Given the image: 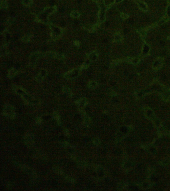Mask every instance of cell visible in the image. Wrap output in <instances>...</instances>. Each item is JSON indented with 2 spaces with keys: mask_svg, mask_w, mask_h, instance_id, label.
<instances>
[{
  "mask_svg": "<svg viewBox=\"0 0 170 191\" xmlns=\"http://www.w3.org/2000/svg\"><path fill=\"white\" fill-rule=\"evenodd\" d=\"M56 10L55 7H48L44 9L42 12L39 15L38 18V20L40 22L47 23L48 22V17Z\"/></svg>",
  "mask_w": 170,
  "mask_h": 191,
  "instance_id": "6da1fadb",
  "label": "cell"
},
{
  "mask_svg": "<svg viewBox=\"0 0 170 191\" xmlns=\"http://www.w3.org/2000/svg\"><path fill=\"white\" fill-rule=\"evenodd\" d=\"M13 90L16 93L19 94L21 95V97L23 99V101L26 104H29L32 102L33 100L32 98L21 87H18L16 86H15V87H13Z\"/></svg>",
  "mask_w": 170,
  "mask_h": 191,
  "instance_id": "7a4b0ae2",
  "label": "cell"
},
{
  "mask_svg": "<svg viewBox=\"0 0 170 191\" xmlns=\"http://www.w3.org/2000/svg\"><path fill=\"white\" fill-rule=\"evenodd\" d=\"M3 115L10 119H14L16 116V113L13 106L10 104L5 105L3 111Z\"/></svg>",
  "mask_w": 170,
  "mask_h": 191,
  "instance_id": "3957f363",
  "label": "cell"
},
{
  "mask_svg": "<svg viewBox=\"0 0 170 191\" xmlns=\"http://www.w3.org/2000/svg\"><path fill=\"white\" fill-rule=\"evenodd\" d=\"M50 27L51 30V35L54 40H57L62 36L63 34V29L56 27L53 24H50Z\"/></svg>",
  "mask_w": 170,
  "mask_h": 191,
  "instance_id": "277c9868",
  "label": "cell"
},
{
  "mask_svg": "<svg viewBox=\"0 0 170 191\" xmlns=\"http://www.w3.org/2000/svg\"><path fill=\"white\" fill-rule=\"evenodd\" d=\"M80 69H74L71 70L64 74V77L66 79H72L76 78L80 73Z\"/></svg>",
  "mask_w": 170,
  "mask_h": 191,
  "instance_id": "5b68a950",
  "label": "cell"
},
{
  "mask_svg": "<svg viewBox=\"0 0 170 191\" xmlns=\"http://www.w3.org/2000/svg\"><path fill=\"white\" fill-rule=\"evenodd\" d=\"M75 103L77 106L79 111L81 112H83L84 108L87 105V101L85 98H82L77 100Z\"/></svg>",
  "mask_w": 170,
  "mask_h": 191,
  "instance_id": "8992f818",
  "label": "cell"
},
{
  "mask_svg": "<svg viewBox=\"0 0 170 191\" xmlns=\"http://www.w3.org/2000/svg\"><path fill=\"white\" fill-rule=\"evenodd\" d=\"M47 74V72L45 69H42L40 71L39 73L37 75V76L35 77V80L38 82L42 81L43 80V79H44V78L46 77Z\"/></svg>",
  "mask_w": 170,
  "mask_h": 191,
  "instance_id": "52a82bcc",
  "label": "cell"
},
{
  "mask_svg": "<svg viewBox=\"0 0 170 191\" xmlns=\"http://www.w3.org/2000/svg\"><path fill=\"white\" fill-rule=\"evenodd\" d=\"M44 55L45 56L47 57H54L56 58H58L59 59H64V56L63 55L57 53H54V52H47L44 54Z\"/></svg>",
  "mask_w": 170,
  "mask_h": 191,
  "instance_id": "ba28073f",
  "label": "cell"
},
{
  "mask_svg": "<svg viewBox=\"0 0 170 191\" xmlns=\"http://www.w3.org/2000/svg\"><path fill=\"white\" fill-rule=\"evenodd\" d=\"M23 141L26 145L28 146L32 145L33 142V136L31 134L28 133L25 136V137H24Z\"/></svg>",
  "mask_w": 170,
  "mask_h": 191,
  "instance_id": "9c48e42d",
  "label": "cell"
},
{
  "mask_svg": "<svg viewBox=\"0 0 170 191\" xmlns=\"http://www.w3.org/2000/svg\"><path fill=\"white\" fill-rule=\"evenodd\" d=\"M41 54L40 52H34L31 54L30 56V61L31 65H33V63H35L37 60L41 57Z\"/></svg>",
  "mask_w": 170,
  "mask_h": 191,
  "instance_id": "30bf717a",
  "label": "cell"
},
{
  "mask_svg": "<svg viewBox=\"0 0 170 191\" xmlns=\"http://www.w3.org/2000/svg\"><path fill=\"white\" fill-rule=\"evenodd\" d=\"M137 5H138L139 8H140V9H141L142 11H143L145 12L147 11L148 6L146 3H145L144 2L140 1V0H137Z\"/></svg>",
  "mask_w": 170,
  "mask_h": 191,
  "instance_id": "8fae6325",
  "label": "cell"
},
{
  "mask_svg": "<svg viewBox=\"0 0 170 191\" xmlns=\"http://www.w3.org/2000/svg\"><path fill=\"white\" fill-rule=\"evenodd\" d=\"M153 68H160L163 65V58L161 57L157 58L153 63Z\"/></svg>",
  "mask_w": 170,
  "mask_h": 191,
  "instance_id": "7c38bea8",
  "label": "cell"
},
{
  "mask_svg": "<svg viewBox=\"0 0 170 191\" xmlns=\"http://www.w3.org/2000/svg\"><path fill=\"white\" fill-rule=\"evenodd\" d=\"M98 57V54L96 52H93L90 53L87 56L88 59H89L91 62H93L94 61H95L97 59Z\"/></svg>",
  "mask_w": 170,
  "mask_h": 191,
  "instance_id": "4fadbf2b",
  "label": "cell"
},
{
  "mask_svg": "<svg viewBox=\"0 0 170 191\" xmlns=\"http://www.w3.org/2000/svg\"><path fill=\"white\" fill-rule=\"evenodd\" d=\"M91 120L90 118L87 115V114L83 112V123L85 126L88 127L90 124Z\"/></svg>",
  "mask_w": 170,
  "mask_h": 191,
  "instance_id": "5bb4252c",
  "label": "cell"
},
{
  "mask_svg": "<svg viewBox=\"0 0 170 191\" xmlns=\"http://www.w3.org/2000/svg\"><path fill=\"white\" fill-rule=\"evenodd\" d=\"M17 73H18V71L17 69H16L15 68H11L9 71L8 77L11 79L13 78L14 76H15V75L17 74Z\"/></svg>",
  "mask_w": 170,
  "mask_h": 191,
  "instance_id": "9a60e30c",
  "label": "cell"
},
{
  "mask_svg": "<svg viewBox=\"0 0 170 191\" xmlns=\"http://www.w3.org/2000/svg\"><path fill=\"white\" fill-rule=\"evenodd\" d=\"M98 86V84L96 81H90L88 84V87L89 89H91V90H94V89L96 88Z\"/></svg>",
  "mask_w": 170,
  "mask_h": 191,
  "instance_id": "2e32d148",
  "label": "cell"
},
{
  "mask_svg": "<svg viewBox=\"0 0 170 191\" xmlns=\"http://www.w3.org/2000/svg\"><path fill=\"white\" fill-rule=\"evenodd\" d=\"M53 117L55 119V120L56 121L57 123L59 125L61 124V122H60V116L57 112L54 111L53 113Z\"/></svg>",
  "mask_w": 170,
  "mask_h": 191,
  "instance_id": "e0dca14e",
  "label": "cell"
},
{
  "mask_svg": "<svg viewBox=\"0 0 170 191\" xmlns=\"http://www.w3.org/2000/svg\"><path fill=\"white\" fill-rule=\"evenodd\" d=\"M122 36L119 33H116L114 35V41L117 42H119L122 41Z\"/></svg>",
  "mask_w": 170,
  "mask_h": 191,
  "instance_id": "ac0fdd59",
  "label": "cell"
},
{
  "mask_svg": "<svg viewBox=\"0 0 170 191\" xmlns=\"http://www.w3.org/2000/svg\"><path fill=\"white\" fill-rule=\"evenodd\" d=\"M63 91L67 93V94H68L69 96H71L72 95V91L71 90H70V89L68 87H63Z\"/></svg>",
  "mask_w": 170,
  "mask_h": 191,
  "instance_id": "d6986e66",
  "label": "cell"
},
{
  "mask_svg": "<svg viewBox=\"0 0 170 191\" xmlns=\"http://www.w3.org/2000/svg\"><path fill=\"white\" fill-rule=\"evenodd\" d=\"M71 17H72L77 18L79 17V16H80V14L78 12H77V11H73L71 12Z\"/></svg>",
  "mask_w": 170,
  "mask_h": 191,
  "instance_id": "ffe728a7",
  "label": "cell"
},
{
  "mask_svg": "<svg viewBox=\"0 0 170 191\" xmlns=\"http://www.w3.org/2000/svg\"><path fill=\"white\" fill-rule=\"evenodd\" d=\"M31 40V36L29 35H26L25 36L23 37L22 39V41L23 42H27L30 41Z\"/></svg>",
  "mask_w": 170,
  "mask_h": 191,
  "instance_id": "44dd1931",
  "label": "cell"
},
{
  "mask_svg": "<svg viewBox=\"0 0 170 191\" xmlns=\"http://www.w3.org/2000/svg\"><path fill=\"white\" fill-rule=\"evenodd\" d=\"M1 8H4L6 9L8 7V4L6 1H2L1 2Z\"/></svg>",
  "mask_w": 170,
  "mask_h": 191,
  "instance_id": "7402d4cb",
  "label": "cell"
},
{
  "mask_svg": "<svg viewBox=\"0 0 170 191\" xmlns=\"http://www.w3.org/2000/svg\"><path fill=\"white\" fill-rule=\"evenodd\" d=\"M23 3L25 5H29L31 3V0H23Z\"/></svg>",
  "mask_w": 170,
  "mask_h": 191,
  "instance_id": "603a6c76",
  "label": "cell"
},
{
  "mask_svg": "<svg viewBox=\"0 0 170 191\" xmlns=\"http://www.w3.org/2000/svg\"><path fill=\"white\" fill-rule=\"evenodd\" d=\"M121 18H123V19H128V18L129 17V16L128 15L125 14H124V13L121 14Z\"/></svg>",
  "mask_w": 170,
  "mask_h": 191,
  "instance_id": "cb8c5ba5",
  "label": "cell"
},
{
  "mask_svg": "<svg viewBox=\"0 0 170 191\" xmlns=\"http://www.w3.org/2000/svg\"><path fill=\"white\" fill-rule=\"evenodd\" d=\"M93 143H94L95 145H98L99 143V140H98V139L95 138V139H94L93 140Z\"/></svg>",
  "mask_w": 170,
  "mask_h": 191,
  "instance_id": "d4e9b609",
  "label": "cell"
},
{
  "mask_svg": "<svg viewBox=\"0 0 170 191\" xmlns=\"http://www.w3.org/2000/svg\"><path fill=\"white\" fill-rule=\"evenodd\" d=\"M35 122L38 124H40L42 122V119L40 117H37L35 119Z\"/></svg>",
  "mask_w": 170,
  "mask_h": 191,
  "instance_id": "484cf974",
  "label": "cell"
},
{
  "mask_svg": "<svg viewBox=\"0 0 170 191\" xmlns=\"http://www.w3.org/2000/svg\"><path fill=\"white\" fill-rule=\"evenodd\" d=\"M64 134L66 136H69V131H68V130H67V129H65L64 130Z\"/></svg>",
  "mask_w": 170,
  "mask_h": 191,
  "instance_id": "4316f807",
  "label": "cell"
},
{
  "mask_svg": "<svg viewBox=\"0 0 170 191\" xmlns=\"http://www.w3.org/2000/svg\"><path fill=\"white\" fill-rule=\"evenodd\" d=\"M74 45H75V46H79L80 45V43H79V41H75V42H74Z\"/></svg>",
  "mask_w": 170,
  "mask_h": 191,
  "instance_id": "83f0119b",
  "label": "cell"
},
{
  "mask_svg": "<svg viewBox=\"0 0 170 191\" xmlns=\"http://www.w3.org/2000/svg\"><path fill=\"white\" fill-rule=\"evenodd\" d=\"M123 1V0H115V2H114V3H120L121 2H122Z\"/></svg>",
  "mask_w": 170,
  "mask_h": 191,
  "instance_id": "f1b7e54d",
  "label": "cell"
},
{
  "mask_svg": "<svg viewBox=\"0 0 170 191\" xmlns=\"http://www.w3.org/2000/svg\"><path fill=\"white\" fill-rule=\"evenodd\" d=\"M167 1H168V3L170 4V0H167Z\"/></svg>",
  "mask_w": 170,
  "mask_h": 191,
  "instance_id": "f546056e",
  "label": "cell"
},
{
  "mask_svg": "<svg viewBox=\"0 0 170 191\" xmlns=\"http://www.w3.org/2000/svg\"><path fill=\"white\" fill-rule=\"evenodd\" d=\"M168 40H170V36H169L168 37Z\"/></svg>",
  "mask_w": 170,
  "mask_h": 191,
  "instance_id": "4dcf8cb0",
  "label": "cell"
}]
</instances>
